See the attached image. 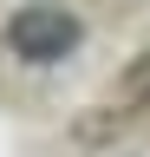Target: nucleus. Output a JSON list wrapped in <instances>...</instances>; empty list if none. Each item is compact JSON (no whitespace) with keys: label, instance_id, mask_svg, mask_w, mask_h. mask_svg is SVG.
Here are the masks:
<instances>
[{"label":"nucleus","instance_id":"nucleus-1","mask_svg":"<svg viewBox=\"0 0 150 157\" xmlns=\"http://www.w3.org/2000/svg\"><path fill=\"white\" fill-rule=\"evenodd\" d=\"M85 39V20L72 7H52V0H39V7H20L7 20V52L26 59V66H59V59L79 52Z\"/></svg>","mask_w":150,"mask_h":157},{"label":"nucleus","instance_id":"nucleus-2","mask_svg":"<svg viewBox=\"0 0 150 157\" xmlns=\"http://www.w3.org/2000/svg\"><path fill=\"white\" fill-rule=\"evenodd\" d=\"M124 98H130V105H150V52L130 59V72H124Z\"/></svg>","mask_w":150,"mask_h":157}]
</instances>
